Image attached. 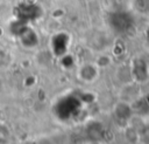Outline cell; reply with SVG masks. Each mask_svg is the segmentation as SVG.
Segmentation results:
<instances>
[]
</instances>
